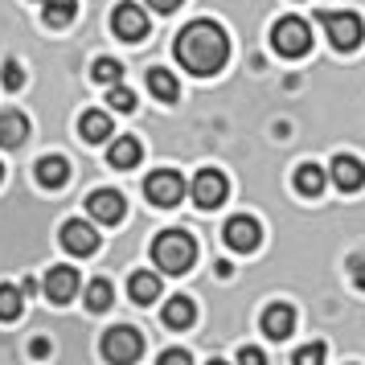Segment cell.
<instances>
[{
  "mask_svg": "<svg viewBox=\"0 0 365 365\" xmlns=\"http://www.w3.org/2000/svg\"><path fill=\"white\" fill-rule=\"evenodd\" d=\"M177 62H181L189 74H197V78H210L217 70L226 66V58H230V37L226 29L217 25V21H189L181 34H177Z\"/></svg>",
  "mask_w": 365,
  "mask_h": 365,
  "instance_id": "obj_1",
  "label": "cell"
},
{
  "mask_svg": "<svg viewBox=\"0 0 365 365\" xmlns=\"http://www.w3.org/2000/svg\"><path fill=\"white\" fill-rule=\"evenodd\" d=\"M197 259V242H193V234L185 230H165L156 234V242H152V263L168 271V275H185L189 267Z\"/></svg>",
  "mask_w": 365,
  "mask_h": 365,
  "instance_id": "obj_2",
  "label": "cell"
},
{
  "mask_svg": "<svg viewBox=\"0 0 365 365\" xmlns=\"http://www.w3.org/2000/svg\"><path fill=\"white\" fill-rule=\"evenodd\" d=\"M271 46H275V53H283V58H304V53L312 50V29H308V21L279 17L275 29H271Z\"/></svg>",
  "mask_w": 365,
  "mask_h": 365,
  "instance_id": "obj_3",
  "label": "cell"
},
{
  "mask_svg": "<svg viewBox=\"0 0 365 365\" xmlns=\"http://www.w3.org/2000/svg\"><path fill=\"white\" fill-rule=\"evenodd\" d=\"M320 25H324V34H329V41L336 46V50H357L365 37V25L357 13H332V9H320Z\"/></svg>",
  "mask_w": 365,
  "mask_h": 365,
  "instance_id": "obj_4",
  "label": "cell"
},
{
  "mask_svg": "<svg viewBox=\"0 0 365 365\" xmlns=\"http://www.w3.org/2000/svg\"><path fill=\"white\" fill-rule=\"evenodd\" d=\"M144 193H148L152 205L173 210V205L185 201V177L177 173V168H160V173H152L148 181H144Z\"/></svg>",
  "mask_w": 365,
  "mask_h": 365,
  "instance_id": "obj_5",
  "label": "cell"
},
{
  "mask_svg": "<svg viewBox=\"0 0 365 365\" xmlns=\"http://www.w3.org/2000/svg\"><path fill=\"white\" fill-rule=\"evenodd\" d=\"M144 353V336H140V329H128V324H115V329L103 336V357L115 365H128L135 361Z\"/></svg>",
  "mask_w": 365,
  "mask_h": 365,
  "instance_id": "obj_6",
  "label": "cell"
},
{
  "mask_svg": "<svg viewBox=\"0 0 365 365\" xmlns=\"http://www.w3.org/2000/svg\"><path fill=\"white\" fill-rule=\"evenodd\" d=\"M111 29L123 41H144L148 37V13L135 0H123V4H115V13H111Z\"/></svg>",
  "mask_w": 365,
  "mask_h": 365,
  "instance_id": "obj_7",
  "label": "cell"
},
{
  "mask_svg": "<svg viewBox=\"0 0 365 365\" xmlns=\"http://www.w3.org/2000/svg\"><path fill=\"white\" fill-rule=\"evenodd\" d=\"M193 201H197V210H217L222 201H226V193H230V181L217 173V168H201L197 177H193Z\"/></svg>",
  "mask_w": 365,
  "mask_h": 365,
  "instance_id": "obj_8",
  "label": "cell"
},
{
  "mask_svg": "<svg viewBox=\"0 0 365 365\" xmlns=\"http://www.w3.org/2000/svg\"><path fill=\"white\" fill-rule=\"evenodd\" d=\"M86 210H91V217H95L99 226H115V222H123V214H128V201H123L119 189H95V193L86 197Z\"/></svg>",
  "mask_w": 365,
  "mask_h": 365,
  "instance_id": "obj_9",
  "label": "cell"
},
{
  "mask_svg": "<svg viewBox=\"0 0 365 365\" xmlns=\"http://www.w3.org/2000/svg\"><path fill=\"white\" fill-rule=\"evenodd\" d=\"M222 238H226V247H230V250L250 255V250H259V242H263V226H259L255 217L242 214V217H230V222H226Z\"/></svg>",
  "mask_w": 365,
  "mask_h": 365,
  "instance_id": "obj_10",
  "label": "cell"
},
{
  "mask_svg": "<svg viewBox=\"0 0 365 365\" xmlns=\"http://www.w3.org/2000/svg\"><path fill=\"white\" fill-rule=\"evenodd\" d=\"M62 247H66L70 255L86 259V255L99 250V230H95L91 222H83V217H70L66 226H62Z\"/></svg>",
  "mask_w": 365,
  "mask_h": 365,
  "instance_id": "obj_11",
  "label": "cell"
},
{
  "mask_svg": "<svg viewBox=\"0 0 365 365\" xmlns=\"http://www.w3.org/2000/svg\"><path fill=\"white\" fill-rule=\"evenodd\" d=\"M78 292V271L74 267H50V275H46V296L53 304H70Z\"/></svg>",
  "mask_w": 365,
  "mask_h": 365,
  "instance_id": "obj_12",
  "label": "cell"
},
{
  "mask_svg": "<svg viewBox=\"0 0 365 365\" xmlns=\"http://www.w3.org/2000/svg\"><path fill=\"white\" fill-rule=\"evenodd\" d=\"M332 181L341 185L345 193H353V189H361L365 185V165L357 160V156L341 152V156H332Z\"/></svg>",
  "mask_w": 365,
  "mask_h": 365,
  "instance_id": "obj_13",
  "label": "cell"
},
{
  "mask_svg": "<svg viewBox=\"0 0 365 365\" xmlns=\"http://www.w3.org/2000/svg\"><path fill=\"white\" fill-rule=\"evenodd\" d=\"M292 329H296V308L292 304H271L263 312V332L271 341H283Z\"/></svg>",
  "mask_w": 365,
  "mask_h": 365,
  "instance_id": "obj_14",
  "label": "cell"
},
{
  "mask_svg": "<svg viewBox=\"0 0 365 365\" xmlns=\"http://www.w3.org/2000/svg\"><path fill=\"white\" fill-rule=\"evenodd\" d=\"M25 135H29V119L21 115V111H0V144L4 148H21L25 144Z\"/></svg>",
  "mask_w": 365,
  "mask_h": 365,
  "instance_id": "obj_15",
  "label": "cell"
},
{
  "mask_svg": "<svg viewBox=\"0 0 365 365\" xmlns=\"http://www.w3.org/2000/svg\"><path fill=\"white\" fill-rule=\"evenodd\" d=\"M140 156H144V148H140V140H135V135H119L115 144L107 148L111 168H135V165H140Z\"/></svg>",
  "mask_w": 365,
  "mask_h": 365,
  "instance_id": "obj_16",
  "label": "cell"
},
{
  "mask_svg": "<svg viewBox=\"0 0 365 365\" xmlns=\"http://www.w3.org/2000/svg\"><path fill=\"white\" fill-rule=\"evenodd\" d=\"M160 320H165L168 329H189V324L197 320V308H193V299H189V296H173V299L165 304Z\"/></svg>",
  "mask_w": 365,
  "mask_h": 365,
  "instance_id": "obj_17",
  "label": "cell"
},
{
  "mask_svg": "<svg viewBox=\"0 0 365 365\" xmlns=\"http://www.w3.org/2000/svg\"><path fill=\"white\" fill-rule=\"evenodd\" d=\"M37 181L46 185V189H62V185L70 181V160H62V156L37 160Z\"/></svg>",
  "mask_w": 365,
  "mask_h": 365,
  "instance_id": "obj_18",
  "label": "cell"
},
{
  "mask_svg": "<svg viewBox=\"0 0 365 365\" xmlns=\"http://www.w3.org/2000/svg\"><path fill=\"white\" fill-rule=\"evenodd\" d=\"M78 132H83L86 144H103V140L111 135V115H107V111H86V115L78 119Z\"/></svg>",
  "mask_w": 365,
  "mask_h": 365,
  "instance_id": "obj_19",
  "label": "cell"
},
{
  "mask_svg": "<svg viewBox=\"0 0 365 365\" xmlns=\"http://www.w3.org/2000/svg\"><path fill=\"white\" fill-rule=\"evenodd\" d=\"M128 292H132L135 304H152V299H160V279L152 271H135L128 279Z\"/></svg>",
  "mask_w": 365,
  "mask_h": 365,
  "instance_id": "obj_20",
  "label": "cell"
},
{
  "mask_svg": "<svg viewBox=\"0 0 365 365\" xmlns=\"http://www.w3.org/2000/svg\"><path fill=\"white\" fill-rule=\"evenodd\" d=\"M148 91L156 95L160 103H177V95H181V86H177V78L168 74V70H148Z\"/></svg>",
  "mask_w": 365,
  "mask_h": 365,
  "instance_id": "obj_21",
  "label": "cell"
},
{
  "mask_svg": "<svg viewBox=\"0 0 365 365\" xmlns=\"http://www.w3.org/2000/svg\"><path fill=\"white\" fill-rule=\"evenodd\" d=\"M41 17H46L50 29H62V25H70V21L78 17V4H74V0H46Z\"/></svg>",
  "mask_w": 365,
  "mask_h": 365,
  "instance_id": "obj_22",
  "label": "cell"
},
{
  "mask_svg": "<svg viewBox=\"0 0 365 365\" xmlns=\"http://www.w3.org/2000/svg\"><path fill=\"white\" fill-rule=\"evenodd\" d=\"M296 189L304 197H316L320 189H324V168L320 165H299L296 168Z\"/></svg>",
  "mask_w": 365,
  "mask_h": 365,
  "instance_id": "obj_23",
  "label": "cell"
},
{
  "mask_svg": "<svg viewBox=\"0 0 365 365\" xmlns=\"http://www.w3.org/2000/svg\"><path fill=\"white\" fill-rule=\"evenodd\" d=\"M111 299H115V287H111L107 279H91L86 283V308H91V312H107Z\"/></svg>",
  "mask_w": 365,
  "mask_h": 365,
  "instance_id": "obj_24",
  "label": "cell"
},
{
  "mask_svg": "<svg viewBox=\"0 0 365 365\" xmlns=\"http://www.w3.org/2000/svg\"><path fill=\"white\" fill-rule=\"evenodd\" d=\"M25 308V292L13 283H0V320H17Z\"/></svg>",
  "mask_w": 365,
  "mask_h": 365,
  "instance_id": "obj_25",
  "label": "cell"
},
{
  "mask_svg": "<svg viewBox=\"0 0 365 365\" xmlns=\"http://www.w3.org/2000/svg\"><path fill=\"white\" fill-rule=\"evenodd\" d=\"M91 78L99 86H115V83H123V66H119L115 58H99L95 70H91Z\"/></svg>",
  "mask_w": 365,
  "mask_h": 365,
  "instance_id": "obj_26",
  "label": "cell"
},
{
  "mask_svg": "<svg viewBox=\"0 0 365 365\" xmlns=\"http://www.w3.org/2000/svg\"><path fill=\"white\" fill-rule=\"evenodd\" d=\"M107 103H111L115 111H135V95H132V91H128L123 83H115V86H111V95H107Z\"/></svg>",
  "mask_w": 365,
  "mask_h": 365,
  "instance_id": "obj_27",
  "label": "cell"
},
{
  "mask_svg": "<svg viewBox=\"0 0 365 365\" xmlns=\"http://www.w3.org/2000/svg\"><path fill=\"white\" fill-rule=\"evenodd\" d=\"M0 83L9 86V91H21V86H25V70H21V62H4V70H0Z\"/></svg>",
  "mask_w": 365,
  "mask_h": 365,
  "instance_id": "obj_28",
  "label": "cell"
},
{
  "mask_svg": "<svg viewBox=\"0 0 365 365\" xmlns=\"http://www.w3.org/2000/svg\"><path fill=\"white\" fill-rule=\"evenodd\" d=\"M324 353H329L324 345H308V349H296V353H292V361H296V365H316V361H324Z\"/></svg>",
  "mask_w": 365,
  "mask_h": 365,
  "instance_id": "obj_29",
  "label": "cell"
},
{
  "mask_svg": "<svg viewBox=\"0 0 365 365\" xmlns=\"http://www.w3.org/2000/svg\"><path fill=\"white\" fill-rule=\"evenodd\" d=\"M189 361H193V357H189L185 349H165V353H160V365H189Z\"/></svg>",
  "mask_w": 365,
  "mask_h": 365,
  "instance_id": "obj_30",
  "label": "cell"
},
{
  "mask_svg": "<svg viewBox=\"0 0 365 365\" xmlns=\"http://www.w3.org/2000/svg\"><path fill=\"white\" fill-rule=\"evenodd\" d=\"M144 4H148V9H156V13H165V17H168V13H177V9H181L185 0H144Z\"/></svg>",
  "mask_w": 365,
  "mask_h": 365,
  "instance_id": "obj_31",
  "label": "cell"
},
{
  "mask_svg": "<svg viewBox=\"0 0 365 365\" xmlns=\"http://www.w3.org/2000/svg\"><path fill=\"white\" fill-rule=\"evenodd\" d=\"M349 267H353V283L365 292V259H361V255H353V259H349Z\"/></svg>",
  "mask_w": 365,
  "mask_h": 365,
  "instance_id": "obj_32",
  "label": "cell"
},
{
  "mask_svg": "<svg viewBox=\"0 0 365 365\" xmlns=\"http://www.w3.org/2000/svg\"><path fill=\"white\" fill-rule=\"evenodd\" d=\"M238 361H247V365H263V353H259V349H242V353H238Z\"/></svg>",
  "mask_w": 365,
  "mask_h": 365,
  "instance_id": "obj_33",
  "label": "cell"
},
{
  "mask_svg": "<svg viewBox=\"0 0 365 365\" xmlns=\"http://www.w3.org/2000/svg\"><path fill=\"white\" fill-rule=\"evenodd\" d=\"M29 349H34V357H46V353H50V341H41V336H37Z\"/></svg>",
  "mask_w": 365,
  "mask_h": 365,
  "instance_id": "obj_34",
  "label": "cell"
},
{
  "mask_svg": "<svg viewBox=\"0 0 365 365\" xmlns=\"http://www.w3.org/2000/svg\"><path fill=\"white\" fill-rule=\"evenodd\" d=\"M0 177H4V165H0Z\"/></svg>",
  "mask_w": 365,
  "mask_h": 365,
  "instance_id": "obj_35",
  "label": "cell"
},
{
  "mask_svg": "<svg viewBox=\"0 0 365 365\" xmlns=\"http://www.w3.org/2000/svg\"><path fill=\"white\" fill-rule=\"evenodd\" d=\"M37 4H46V0H37Z\"/></svg>",
  "mask_w": 365,
  "mask_h": 365,
  "instance_id": "obj_36",
  "label": "cell"
}]
</instances>
